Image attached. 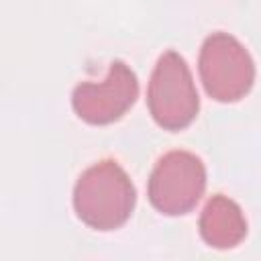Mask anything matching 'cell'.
Instances as JSON below:
<instances>
[{"label": "cell", "instance_id": "cell-2", "mask_svg": "<svg viewBox=\"0 0 261 261\" xmlns=\"http://www.w3.org/2000/svg\"><path fill=\"white\" fill-rule=\"evenodd\" d=\"M147 106L153 120L165 130H184L200 110L198 90L186 59L175 51H165L151 73Z\"/></svg>", "mask_w": 261, "mask_h": 261}, {"label": "cell", "instance_id": "cell-4", "mask_svg": "<svg viewBox=\"0 0 261 261\" xmlns=\"http://www.w3.org/2000/svg\"><path fill=\"white\" fill-rule=\"evenodd\" d=\"M206 190V167L190 151H169L153 167L147 196L165 216H181L196 208Z\"/></svg>", "mask_w": 261, "mask_h": 261}, {"label": "cell", "instance_id": "cell-6", "mask_svg": "<svg viewBox=\"0 0 261 261\" xmlns=\"http://www.w3.org/2000/svg\"><path fill=\"white\" fill-rule=\"evenodd\" d=\"M200 234L214 249L237 247L247 234V220L239 204L222 194L212 196L200 214Z\"/></svg>", "mask_w": 261, "mask_h": 261}, {"label": "cell", "instance_id": "cell-5", "mask_svg": "<svg viewBox=\"0 0 261 261\" xmlns=\"http://www.w3.org/2000/svg\"><path fill=\"white\" fill-rule=\"evenodd\" d=\"M139 82L124 61H112L102 82H82L73 88L71 106L88 124H112L137 102Z\"/></svg>", "mask_w": 261, "mask_h": 261}, {"label": "cell", "instance_id": "cell-1", "mask_svg": "<svg viewBox=\"0 0 261 261\" xmlns=\"http://www.w3.org/2000/svg\"><path fill=\"white\" fill-rule=\"evenodd\" d=\"M137 190L128 173L112 159L88 167L73 188V210L77 218L96 230H116L133 214Z\"/></svg>", "mask_w": 261, "mask_h": 261}, {"label": "cell", "instance_id": "cell-3", "mask_svg": "<svg viewBox=\"0 0 261 261\" xmlns=\"http://www.w3.org/2000/svg\"><path fill=\"white\" fill-rule=\"evenodd\" d=\"M198 71L206 94L216 102H239L255 82L249 51L228 33H212L204 39Z\"/></svg>", "mask_w": 261, "mask_h": 261}]
</instances>
